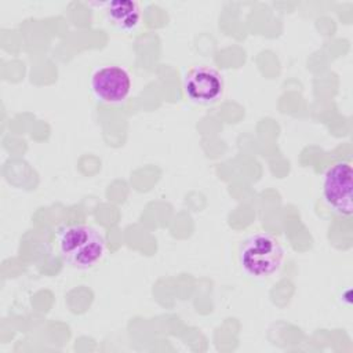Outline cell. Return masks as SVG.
<instances>
[{
    "label": "cell",
    "instance_id": "5",
    "mask_svg": "<svg viewBox=\"0 0 353 353\" xmlns=\"http://www.w3.org/2000/svg\"><path fill=\"white\" fill-rule=\"evenodd\" d=\"M186 95L199 103L216 101L223 91V79L218 70L210 66H193L183 79Z\"/></svg>",
    "mask_w": 353,
    "mask_h": 353
},
{
    "label": "cell",
    "instance_id": "1",
    "mask_svg": "<svg viewBox=\"0 0 353 353\" xmlns=\"http://www.w3.org/2000/svg\"><path fill=\"white\" fill-rule=\"evenodd\" d=\"M285 258L280 240L268 232H256L243 239L237 248L240 270L252 280H265L274 276Z\"/></svg>",
    "mask_w": 353,
    "mask_h": 353
},
{
    "label": "cell",
    "instance_id": "3",
    "mask_svg": "<svg viewBox=\"0 0 353 353\" xmlns=\"http://www.w3.org/2000/svg\"><path fill=\"white\" fill-rule=\"evenodd\" d=\"M353 168L349 161H336L324 174L321 199L330 212L350 216L353 212Z\"/></svg>",
    "mask_w": 353,
    "mask_h": 353
},
{
    "label": "cell",
    "instance_id": "6",
    "mask_svg": "<svg viewBox=\"0 0 353 353\" xmlns=\"http://www.w3.org/2000/svg\"><path fill=\"white\" fill-rule=\"evenodd\" d=\"M106 15L116 29L131 32L139 25L141 8L132 0H114L106 3Z\"/></svg>",
    "mask_w": 353,
    "mask_h": 353
},
{
    "label": "cell",
    "instance_id": "2",
    "mask_svg": "<svg viewBox=\"0 0 353 353\" xmlns=\"http://www.w3.org/2000/svg\"><path fill=\"white\" fill-rule=\"evenodd\" d=\"M57 247L63 262L74 269H90L106 251L103 236L90 225L70 223L58 229Z\"/></svg>",
    "mask_w": 353,
    "mask_h": 353
},
{
    "label": "cell",
    "instance_id": "4",
    "mask_svg": "<svg viewBox=\"0 0 353 353\" xmlns=\"http://www.w3.org/2000/svg\"><path fill=\"white\" fill-rule=\"evenodd\" d=\"M90 87L98 101L116 105L128 98L132 81L128 70L123 66L106 65L92 73Z\"/></svg>",
    "mask_w": 353,
    "mask_h": 353
}]
</instances>
